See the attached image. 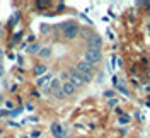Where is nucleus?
Segmentation results:
<instances>
[{
    "mask_svg": "<svg viewBox=\"0 0 150 138\" xmlns=\"http://www.w3.org/2000/svg\"><path fill=\"white\" fill-rule=\"evenodd\" d=\"M62 29H63V36H65V39H75V38L80 34L79 26H77L75 22H72V21L63 22V24H62Z\"/></svg>",
    "mask_w": 150,
    "mask_h": 138,
    "instance_id": "nucleus-1",
    "label": "nucleus"
},
{
    "mask_svg": "<svg viewBox=\"0 0 150 138\" xmlns=\"http://www.w3.org/2000/svg\"><path fill=\"white\" fill-rule=\"evenodd\" d=\"M101 58H103V55H101V48H87L84 53V60L87 62V63H99L101 62Z\"/></svg>",
    "mask_w": 150,
    "mask_h": 138,
    "instance_id": "nucleus-2",
    "label": "nucleus"
},
{
    "mask_svg": "<svg viewBox=\"0 0 150 138\" xmlns=\"http://www.w3.org/2000/svg\"><path fill=\"white\" fill-rule=\"evenodd\" d=\"M75 70H77L79 74H82V75H85V74H92L94 75V65L87 63L85 60H82V62H79V63L75 65Z\"/></svg>",
    "mask_w": 150,
    "mask_h": 138,
    "instance_id": "nucleus-3",
    "label": "nucleus"
},
{
    "mask_svg": "<svg viewBox=\"0 0 150 138\" xmlns=\"http://www.w3.org/2000/svg\"><path fill=\"white\" fill-rule=\"evenodd\" d=\"M68 80L74 84L75 87H80V85H84V84H85V82H84V79H82V75L79 74L75 68H72V70L68 72Z\"/></svg>",
    "mask_w": 150,
    "mask_h": 138,
    "instance_id": "nucleus-4",
    "label": "nucleus"
},
{
    "mask_svg": "<svg viewBox=\"0 0 150 138\" xmlns=\"http://www.w3.org/2000/svg\"><path fill=\"white\" fill-rule=\"evenodd\" d=\"M103 45V39L99 34H91L87 38V48H101Z\"/></svg>",
    "mask_w": 150,
    "mask_h": 138,
    "instance_id": "nucleus-5",
    "label": "nucleus"
},
{
    "mask_svg": "<svg viewBox=\"0 0 150 138\" xmlns=\"http://www.w3.org/2000/svg\"><path fill=\"white\" fill-rule=\"evenodd\" d=\"M51 80H53V75L46 72L43 77H39V79H38V87H48V85L51 84Z\"/></svg>",
    "mask_w": 150,
    "mask_h": 138,
    "instance_id": "nucleus-6",
    "label": "nucleus"
},
{
    "mask_svg": "<svg viewBox=\"0 0 150 138\" xmlns=\"http://www.w3.org/2000/svg\"><path fill=\"white\" fill-rule=\"evenodd\" d=\"M62 91H63V94H65V96H74L75 91H77V87H75L74 84L68 80V82L62 84Z\"/></svg>",
    "mask_w": 150,
    "mask_h": 138,
    "instance_id": "nucleus-7",
    "label": "nucleus"
},
{
    "mask_svg": "<svg viewBox=\"0 0 150 138\" xmlns=\"http://www.w3.org/2000/svg\"><path fill=\"white\" fill-rule=\"evenodd\" d=\"M51 133L55 135V138H63L65 137L63 130H62V126H60L58 123H53V125H51Z\"/></svg>",
    "mask_w": 150,
    "mask_h": 138,
    "instance_id": "nucleus-8",
    "label": "nucleus"
},
{
    "mask_svg": "<svg viewBox=\"0 0 150 138\" xmlns=\"http://www.w3.org/2000/svg\"><path fill=\"white\" fill-rule=\"evenodd\" d=\"M34 74H36L38 77H43V75L46 74V67H45V65H36V67H34Z\"/></svg>",
    "mask_w": 150,
    "mask_h": 138,
    "instance_id": "nucleus-9",
    "label": "nucleus"
},
{
    "mask_svg": "<svg viewBox=\"0 0 150 138\" xmlns=\"http://www.w3.org/2000/svg\"><path fill=\"white\" fill-rule=\"evenodd\" d=\"M41 58H50L51 56V48H41V51L38 53Z\"/></svg>",
    "mask_w": 150,
    "mask_h": 138,
    "instance_id": "nucleus-10",
    "label": "nucleus"
},
{
    "mask_svg": "<svg viewBox=\"0 0 150 138\" xmlns=\"http://www.w3.org/2000/svg\"><path fill=\"white\" fill-rule=\"evenodd\" d=\"M60 87H62L60 80H58V79H53V80H51V84H50V91L53 92V91H56V89H60Z\"/></svg>",
    "mask_w": 150,
    "mask_h": 138,
    "instance_id": "nucleus-11",
    "label": "nucleus"
},
{
    "mask_svg": "<svg viewBox=\"0 0 150 138\" xmlns=\"http://www.w3.org/2000/svg\"><path fill=\"white\" fill-rule=\"evenodd\" d=\"M53 96H55L56 99H63V97H65V94H63V91H62V87L56 89V91H53Z\"/></svg>",
    "mask_w": 150,
    "mask_h": 138,
    "instance_id": "nucleus-12",
    "label": "nucleus"
},
{
    "mask_svg": "<svg viewBox=\"0 0 150 138\" xmlns=\"http://www.w3.org/2000/svg\"><path fill=\"white\" fill-rule=\"evenodd\" d=\"M41 51V46L39 45H31L29 46V53H39Z\"/></svg>",
    "mask_w": 150,
    "mask_h": 138,
    "instance_id": "nucleus-13",
    "label": "nucleus"
},
{
    "mask_svg": "<svg viewBox=\"0 0 150 138\" xmlns=\"http://www.w3.org/2000/svg\"><path fill=\"white\" fill-rule=\"evenodd\" d=\"M120 123H121V125H126V123H130V116H128V114H121V118H120Z\"/></svg>",
    "mask_w": 150,
    "mask_h": 138,
    "instance_id": "nucleus-14",
    "label": "nucleus"
},
{
    "mask_svg": "<svg viewBox=\"0 0 150 138\" xmlns=\"http://www.w3.org/2000/svg\"><path fill=\"white\" fill-rule=\"evenodd\" d=\"M60 79L63 80V84L68 82V72H62V75H60Z\"/></svg>",
    "mask_w": 150,
    "mask_h": 138,
    "instance_id": "nucleus-15",
    "label": "nucleus"
},
{
    "mask_svg": "<svg viewBox=\"0 0 150 138\" xmlns=\"http://www.w3.org/2000/svg\"><path fill=\"white\" fill-rule=\"evenodd\" d=\"M104 96H106V97H112V99H114V91H106V92H104Z\"/></svg>",
    "mask_w": 150,
    "mask_h": 138,
    "instance_id": "nucleus-16",
    "label": "nucleus"
},
{
    "mask_svg": "<svg viewBox=\"0 0 150 138\" xmlns=\"http://www.w3.org/2000/svg\"><path fill=\"white\" fill-rule=\"evenodd\" d=\"M116 104H118V101H116V99H109V102H108V106H109V108H114Z\"/></svg>",
    "mask_w": 150,
    "mask_h": 138,
    "instance_id": "nucleus-17",
    "label": "nucleus"
},
{
    "mask_svg": "<svg viewBox=\"0 0 150 138\" xmlns=\"http://www.w3.org/2000/svg\"><path fill=\"white\" fill-rule=\"evenodd\" d=\"M21 111H22V109H21V108H19V109H14V111H12V113H10V116H17L19 113H21Z\"/></svg>",
    "mask_w": 150,
    "mask_h": 138,
    "instance_id": "nucleus-18",
    "label": "nucleus"
},
{
    "mask_svg": "<svg viewBox=\"0 0 150 138\" xmlns=\"http://www.w3.org/2000/svg\"><path fill=\"white\" fill-rule=\"evenodd\" d=\"M4 74H5V68H4V65L0 63V77H4Z\"/></svg>",
    "mask_w": 150,
    "mask_h": 138,
    "instance_id": "nucleus-19",
    "label": "nucleus"
},
{
    "mask_svg": "<svg viewBox=\"0 0 150 138\" xmlns=\"http://www.w3.org/2000/svg\"><path fill=\"white\" fill-rule=\"evenodd\" d=\"M19 39H21V34H16V36H14V39H12V43H17Z\"/></svg>",
    "mask_w": 150,
    "mask_h": 138,
    "instance_id": "nucleus-20",
    "label": "nucleus"
},
{
    "mask_svg": "<svg viewBox=\"0 0 150 138\" xmlns=\"http://www.w3.org/2000/svg\"><path fill=\"white\" fill-rule=\"evenodd\" d=\"M39 135H41L39 131H33V135H31V137H33V138H38V137H39Z\"/></svg>",
    "mask_w": 150,
    "mask_h": 138,
    "instance_id": "nucleus-21",
    "label": "nucleus"
},
{
    "mask_svg": "<svg viewBox=\"0 0 150 138\" xmlns=\"http://www.w3.org/2000/svg\"><path fill=\"white\" fill-rule=\"evenodd\" d=\"M41 31H43V33H48V31H50V28H48V26H41Z\"/></svg>",
    "mask_w": 150,
    "mask_h": 138,
    "instance_id": "nucleus-22",
    "label": "nucleus"
},
{
    "mask_svg": "<svg viewBox=\"0 0 150 138\" xmlns=\"http://www.w3.org/2000/svg\"><path fill=\"white\" fill-rule=\"evenodd\" d=\"M5 106H7L9 109H12V106H14V104H12V102H10V101H7V102H5Z\"/></svg>",
    "mask_w": 150,
    "mask_h": 138,
    "instance_id": "nucleus-23",
    "label": "nucleus"
},
{
    "mask_svg": "<svg viewBox=\"0 0 150 138\" xmlns=\"http://www.w3.org/2000/svg\"><path fill=\"white\" fill-rule=\"evenodd\" d=\"M120 91H121L123 94H126V96H128V91H126V89H125V87H120Z\"/></svg>",
    "mask_w": 150,
    "mask_h": 138,
    "instance_id": "nucleus-24",
    "label": "nucleus"
},
{
    "mask_svg": "<svg viewBox=\"0 0 150 138\" xmlns=\"http://www.w3.org/2000/svg\"><path fill=\"white\" fill-rule=\"evenodd\" d=\"M2 60H4V51H2V48H0V63H2Z\"/></svg>",
    "mask_w": 150,
    "mask_h": 138,
    "instance_id": "nucleus-25",
    "label": "nucleus"
},
{
    "mask_svg": "<svg viewBox=\"0 0 150 138\" xmlns=\"http://www.w3.org/2000/svg\"><path fill=\"white\" fill-rule=\"evenodd\" d=\"M0 38H2V28H0Z\"/></svg>",
    "mask_w": 150,
    "mask_h": 138,
    "instance_id": "nucleus-26",
    "label": "nucleus"
},
{
    "mask_svg": "<svg viewBox=\"0 0 150 138\" xmlns=\"http://www.w3.org/2000/svg\"><path fill=\"white\" fill-rule=\"evenodd\" d=\"M0 101H2V96H0Z\"/></svg>",
    "mask_w": 150,
    "mask_h": 138,
    "instance_id": "nucleus-27",
    "label": "nucleus"
}]
</instances>
